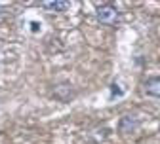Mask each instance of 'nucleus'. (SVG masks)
Masks as SVG:
<instances>
[{
	"label": "nucleus",
	"mask_w": 160,
	"mask_h": 144,
	"mask_svg": "<svg viewBox=\"0 0 160 144\" xmlns=\"http://www.w3.org/2000/svg\"><path fill=\"white\" fill-rule=\"evenodd\" d=\"M95 15H97V21L103 23V25H116V21H118V10L111 4L99 6Z\"/></svg>",
	"instance_id": "f257e3e1"
},
{
	"label": "nucleus",
	"mask_w": 160,
	"mask_h": 144,
	"mask_svg": "<svg viewBox=\"0 0 160 144\" xmlns=\"http://www.w3.org/2000/svg\"><path fill=\"white\" fill-rule=\"evenodd\" d=\"M141 125V121H139L135 116H122L118 121V131L122 135H130V133H135Z\"/></svg>",
	"instance_id": "f03ea898"
},
{
	"label": "nucleus",
	"mask_w": 160,
	"mask_h": 144,
	"mask_svg": "<svg viewBox=\"0 0 160 144\" xmlns=\"http://www.w3.org/2000/svg\"><path fill=\"white\" fill-rule=\"evenodd\" d=\"M143 91L147 97L160 99V76H151L143 81Z\"/></svg>",
	"instance_id": "7ed1b4c3"
},
{
	"label": "nucleus",
	"mask_w": 160,
	"mask_h": 144,
	"mask_svg": "<svg viewBox=\"0 0 160 144\" xmlns=\"http://www.w3.org/2000/svg\"><path fill=\"white\" fill-rule=\"evenodd\" d=\"M53 97L59 99V100H63V102H67V100H71V99L74 97V91H72L71 86L63 84V86H57V87L53 89Z\"/></svg>",
	"instance_id": "20e7f679"
},
{
	"label": "nucleus",
	"mask_w": 160,
	"mask_h": 144,
	"mask_svg": "<svg viewBox=\"0 0 160 144\" xmlns=\"http://www.w3.org/2000/svg\"><path fill=\"white\" fill-rule=\"evenodd\" d=\"M42 8L55 10V12H67L71 8V2H63V0H55V2H42Z\"/></svg>",
	"instance_id": "39448f33"
}]
</instances>
